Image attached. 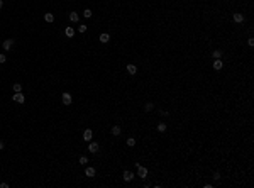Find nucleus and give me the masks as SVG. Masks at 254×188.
<instances>
[{"label":"nucleus","mask_w":254,"mask_h":188,"mask_svg":"<svg viewBox=\"0 0 254 188\" xmlns=\"http://www.w3.org/2000/svg\"><path fill=\"white\" fill-rule=\"evenodd\" d=\"M137 176L139 178H146V176H148V169H146L144 166L137 164Z\"/></svg>","instance_id":"obj_1"},{"label":"nucleus","mask_w":254,"mask_h":188,"mask_svg":"<svg viewBox=\"0 0 254 188\" xmlns=\"http://www.w3.org/2000/svg\"><path fill=\"white\" fill-rule=\"evenodd\" d=\"M12 100H14V102H17V103H24V102H26V97L19 92V93H15V95H12Z\"/></svg>","instance_id":"obj_2"},{"label":"nucleus","mask_w":254,"mask_h":188,"mask_svg":"<svg viewBox=\"0 0 254 188\" xmlns=\"http://www.w3.org/2000/svg\"><path fill=\"white\" fill-rule=\"evenodd\" d=\"M61 100H63V103H64V105H71V102H73V98H71V95H70L68 92L61 95Z\"/></svg>","instance_id":"obj_3"},{"label":"nucleus","mask_w":254,"mask_h":188,"mask_svg":"<svg viewBox=\"0 0 254 188\" xmlns=\"http://www.w3.org/2000/svg\"><path fill=\"white\" fill-rule=\"evenodd\" d=\"M134 173L132 171H124L122 173V178H124V181H132V180H134Z\"/></svg>","instance_id":"obj_4"},{"label":"nucleus","mask_w":254,"mask_h":188,"mask_svg":"<svg viewBox=\"0 0 254 188\" xmlns=\"http://www.w3.org/2000/svg\"><path fill=\"white\" fill-rule=\"evenodd\" d=\"M12 46H14V39H5L3 44H2V48L5 49V51H9V49H12Z\"/></svg>","instance_id":"obj_5"},{"label":"nucleus","mask_w":254,"mask_h":188,"mask_svg":"<svg viewBox=\"0 0 254 188\" xmlns=\"http://www.w3.org/2000/svg\"><path fill=\"white\" fill-rule=\"evenodd\" d=\"M98 142H90V146H88V151H90V153H98Z\"/></svg>","instance_id":"obj_6"},{"label":"nucleus","mask_w":254,"mask_h":188,"mask_svg":"<svg viewBox=\"0 0 254 188\" xmlns=\"http://www.w3.org/2000/svg\"><path fill=\"white\" fill-rule=\"evenodd\" d=\"M92 137H93V132H92V129H87V131L83 132V139H85V141H92Z\"/></svg>","instance_id":"obj_7"},{"label":"nucleus","mask_w":254,"mask_h":188,"mask_svg":"<svg viewBox=\"0 0 254 188\" xmlns=\"http://www.w3.org/2000/svg\"><path fill=\"white\" fill-rule=\"evenodd\" d=\"M85 175H87L88 178H93V176H95V168H92V166H88V168L85 169Z\"/></svg>","instance_id":"obj_8"},{"label":"nucleus","mask_w":254,"mask_h":188,"mask_svg":"<svg viewBox=\"0 0 254 188\" xmlns=\"http://www.w3.org/2000/svg\"><path fill=\"white\" fill-rule=\"evenodd\" d=\"M100 42H103V44H107V42H109L110 41V36L109 34H107V32H103V34H100Z\"/></svg>","instance_id":"obj_9"},{"label":"nucleus","mask_w":254,"mask_h":188,"mask_svg":"<svg viewBox=\"0 0 254 188\" xmlns=\"http://www.w3.org/2000/svg\"><path fill=\"white\" fill-rule=\"evenodd\" d=\"M126 68H127V71H129L131 75H136V73H137V68H136V64H132V63H131V64H127Z\"/></svg>","instance_id":"obj_10"},{"label":"nucleus","mask_w":254,"mask_h":188,"mask_svg":"<svg viewBox=\"0 0 254 188\" xmlns=\"http://www.w3.org/2000/svg\"><path fill=\"white\" fill-rule=\"evenodd\" d=\"M70 20H71V22H78V20H80L78 12H70Z\"/></svg>","instance_id":"obj_11"},{"label":"nucleus","mask_w":254,"mask_h":188,"mask_svg":"<svg viewBox=\"0 0 254 188\" xmlns=\"http://www.w3.org/2000/svg\"><path fill=\"white\" fill-rule=\"evenodd\" d=\"M64 34H66V37H73V36H75V29L73 27H66V29H64Z\"/></svg>","instance_id":"obj_12"},{"label":"nucleus","mask_w":254,"mask_h":188,"mask_svg":"<svg viewBox=\"0 0 254 188\" xmlns=\"http://www.w3.org/2000/svg\"><path fill=\"white\" fill-rule=\"evenodd\" d=\"M110 132H112V136H120L122 129H120L119 125H114V127H112V131H110Z\"/></svg>","instance_id":"obj_13"},{"label":"nucleus","mask_w":254,"mask_h":188,"mask_svg":"<svg viewBox=\"0 0 254 188\" xmlns=\"http://www.w3.org/2000/svg\"><path fill=\"white\" fill-rule=\"evenodd\" d=\"M213 70H217V71L222 70V61H220V59H215V61H213Z\"/></svg>","instance_id":"obj_14"},{"label":"nucleus","mask_w":254,"mask_h":188,"mask_svg":"<svg viewBox=\"0 0 254 188\" xmlns=\"http://www.w3.org/2000/svg\"><path fill=\"white\" fill-rule=\"evenodd\" d=\"M44 20L46 22H54V15H53V14H44Z\"/></svg>","instance_id":"obj_15"},{"label":"nucleus","mask_w":254,"mask_h":188,"mask_svg":"<svg viewBox=\"0 0 254 188\" xmlns=\"http://www.w3.org/2000/svg\"><path fill=\"white\" fill-rule=\"evenodd\" d=\"M234 20L235 22H244V15H242V14H234Z\"/></svg>","instance_id":"obj_16"},{"label":"nucleus","mask_w":254,"mask_h":188,"mask_svg":"<svg viewBox=\"0 0 254 188\" xmlns=\"http://www.w3.org/2000/svg\"><path fill=\"white\" fill-rule=\"evenodd\" d=\"M212 56H213V59H220V58H222V51H220V49H215V51L212 53Z\"/></svg>","instance_id":"obj_17"},{"label":"nucleus","mask_w":254,"mask_h":188,"mask_svg":"<svg viewBox=\"0 0 254 188\" xmlns=\"http://www.w3.org/2000/svg\"><path fill=\"white\" fill-rule=\"evenodd\" d=\"M127 146L129 147H134L136 146V139H134V137H129V139H127Z\"/></svg>","instance_id":"obj_18"},{"label":"nucleus","mask_w":254,"mask_h":188,"mask_svg":"<svg viewBox=\"0 0 254 188\" xmlns=\"http://www.w3.org/2000/svg\"><path fill=\"white\" fill-rule=\"evenodd\" d=\"M153 108H154V103H151V102H149V103H146V105H144V110H146V112H151Z\"/></svg>","instance_id":"obj_19"},{"label":"nucleus","mask_w":254,"mask_h":188,"mask_svg":"<svg viewBox=\"0 0 254 188\" xmlns=\"http://www.w3.org/2000/svg\"><path fill=\"white\" fill-rule=\"evenodd\" d=\"M158 131H159V132H166V124H164V122L158 124Z\"/></svg>","instance_id":"obj_20"},{"label":"nucleus","mask_w":254,"mask_h":188,"mask_svg":"<svg viewBox=\"0 0 254 188\" xmlns=\"http://www.w3.org/2000/svg\"><path fill=\"white\" fill-rule=\"evenodd\" d=\"M20 90H22V85H20V83H14V92L19 93Z\"/></svg>","instance_id":"obj_21"},{"label":"nucleus","mask_w":254,"mask_h":188,"mask_svg":"<svg viewBox=\"0 0 254 188\" xmlns=\"http://www.w3.org/2000/svg\"><path fill=\"white\" fill-rule=\"evenodd\" d=\"M83 17H87V19H90V17H92V10H90V9H85V12H83Z\"/></svg>","instance_id":"obj_22"},{"label":"nucleus","mask_w":254,"mask_h":188,"mask_svg":"<svg viewBox=\"0 0 254 188\" xmlns=\"http://www.w3.org/2000/svg\"><path fill=\"white\" fill-rule=\"evenodd\" d=\"M87 29H88V27L85 26V24H81V26L78 27V32H81V34H83V32H87Z\"/></svg>","instance_id":"obj_23"},{"label":"nucleus","mask_w":254,"mask_h":188,"mask_svg":"<svg viewBox=\"0 0 254 188\" xmlns=\"http://www.w3.org/2000/svg\"><path fill=\"white\" fill-rule=\"evenodd\" d=\"M80 163H81V164H87V163H88V158L87 156H80Z\"/></svg>","instance_id":"obj_24"},{"label":"nucleus","mask_w":254,"mask_h":188,"mask_svg":"<svg viewBox=\"0 0 254 188\" xmlns=\"http://www.w3.org/2000/svg\"><path fill=\"white\" fill-rule=\"evenodd\" d=\"M5 61H7V56L5 54H0V63H5Z\"/></svg>","instance_id":"obj_25"},{"label":"nucleus","mask_w":254,"mask_h":188,"mask_svg":"<svg viewBox=\"0 0 254 188\" xmlns=\"http://www.w3.org/2000/svg\"><path fill=\"white\" fill-rule=\"evenodd\" d=\"M247 44H249V46H254V39H252V37L247 39Z\"/></svg>","instance_id":"obj_26"},{"label":"nucleus","mask_w":254,"mask_h":188,"mask_svg":"<svg viewBox=\"0 0 254 188\" xmlns=\"http://www.w3.org/2000/svg\"><path fill=\"white\" fill-rule=\"evenodd\" d=\"M213 178L219 180V178H220V173H217V171H215V173H213Z\"/></svg>","instance_id":"obj_27"},{"label":"nucleus","mask_w":254,"mask_h":188,"mask_svg":"<svg viewBox=\"0 0 254 188\" xmlns=\"http://www.w3.org/2000/svg\"><path fill=\"white\" fill-rule=\"evenodd\" d=\"M3 146H5V144H3V141H0V149H3Z\"/></svg>","instance_id":"obj_28"},{"label":"nucleus","mask_w":254,"mask_h":188,"mask_svg":"<svg viewBox=\"0 0 254 188\" xmlns=\"http://www.w3.org/2000/svg\"><path fill=\"white\" fill-rule=\"evenodd\" d=\"M2 7H3V2H2V0H0V9H2Z\"/></svg>","instance_id":"obj_29"}]
</instances>
